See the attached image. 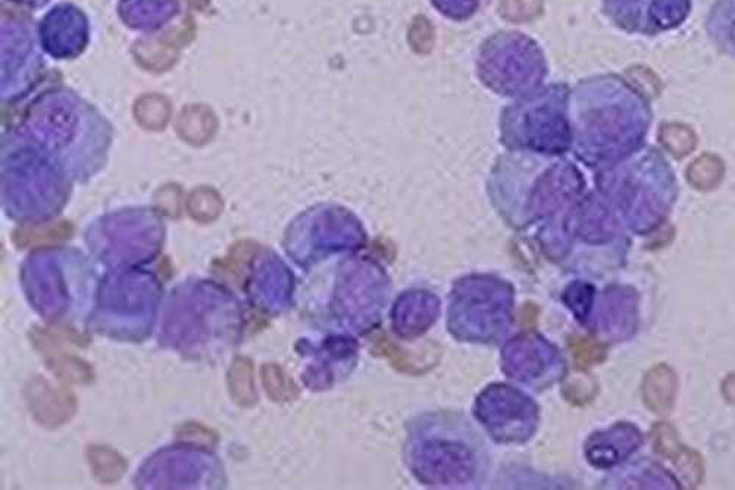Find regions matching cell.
I'll return each instance as SVG.
<instances>
[{
    "instance_id": "obj_8",
    "label": "cell",
    "mask_w": 735,
    "mask_h": 490,
    "mask_svg": "<svg viewBox=\"0 0 735 490\" xmlns=\"http://www.w3.org/2000/svg\"><path fill=\"white\" fill-rule=\"evenodd\" d=\"M502 11L508 20H528L539 14L540 0H503Z\"/></svg>"
},
{
    "instance_id": "obj_2",
    "label": "cell",
    "mask_w": 735,
    "mask_h": 490,
    "mask_svg": "<svg viewBox=\"0 0 735 490\" xmlns=\"http://www.w3.org/2000/svg\"><path fill=\"white\" fill-rule=\"evenodd\" d=\"M677 376L668 365H658L643 380L641 395L644 404L656 414H668L677 395Z\"/></svg>"
},
{
    "instance_id": "obj_1",
    "label": "cell",
    "mask_w": 735,
    "mask_h": 490,
    "mask_svg": "<svg viewBox=\"0 0 735 490\" xmlns=\"http://www.w3.org/2000/svg\"><path fill=\"white\" fill-rule=\"evenodd\" d=\"M652 439L656 452L674 464L684 483L694 488L702 482V457L681 445L674 427L665 423L658 424L653 430Z\"/></svg>"
},
{
    "instance_id": "obj_6",
    "label": "cell",
    "mask_w": 735,
    "mask_h": 490,
    "mask_svg": "<svg viewBox=\"0 0 735 490\" xmlns=\"http://www.w3.org/2000/svg\"><path fill=\"white\" fill-rule=\"evenodd\" d=\"M574 351L575 360L578 367L587 368L591 364H596L605 358V348L596 340L587 339V337H574L569 343Z\"/></svg>"
},
{
    "instance_id": "obj_9",
    "label": "cell",
    "mask_w": 735,
    "mask_h": 490,
    "mask_svg": "<svg viewBox=\"0 0 735 490\" xmlns=\"http://www.w3.org/2000/svg\"><path fill=\"white\" fill-rule=\"evenodd\" d=\"M722 393H724L725 399H727L730 404L735 405V374L727 377L724 385H722Z\"/></svg>"
},
{
    "instance_id": "obj_5",
    "label": "cell",
    "mask_w": 735,
    "mask_h": 490,
    "mask_svg": "<svg viewBox=\"0 0 735 490\" xmlns=\"http://www.w3.org/2000/svg\"><path fill=\"white\" fill-rule=\"evenodd\" d=\"M687 9V0H656L652 15L658 26L671 27L686 17Z\"/></svg>"
},
{
    "instance_id": "obj_7",
    "label": "cell",
    "mask_w": 735,
    "mask_h": 490,
    "mask_svg": "<svg viewBox=\"0 0 735 490\" xmlns=\"http://www.w3.org/2000/svg\"><path fill=\"white\" fill-rule=\"evenodd\" d=\"M628 78H630L631 86L647 98H655L661 93V81L647 68H634L628 73Z\"/></svg>"
},
{
    "instance_id": "obj_4",
    "label": "cell",
    "mask_w": 735,
    "mask_h": 490,
    "mask_svg": "<svg viewBox=\"0 0 735 490\" xmlns=\"http://www.w3.org/2000/svg\"><path fill=\"white\" fill-rule=\"evenodd\" d=\"M663 148L677 158H683L696 148L697 137L690 127L680 123L665 124L659 133Z\"/></svg>"
},
{
    "instance_id": "obj_3",
    "label": "cell",
    "mask_w": 735,
    "mask_h": 490,
    "mask_svg": "<svg viewBox=\"0 0 735 490\" xmlns=\"http://www.w3.org/2000/svg\"><path fill=\"white\" fill-rule=\"evenodd\" d=\"M724 162L719 156L705 154L697 158L687 170V180L691 186L700 190H709L718 186L724 177Z\"/></svg>"
}]
</instances>
